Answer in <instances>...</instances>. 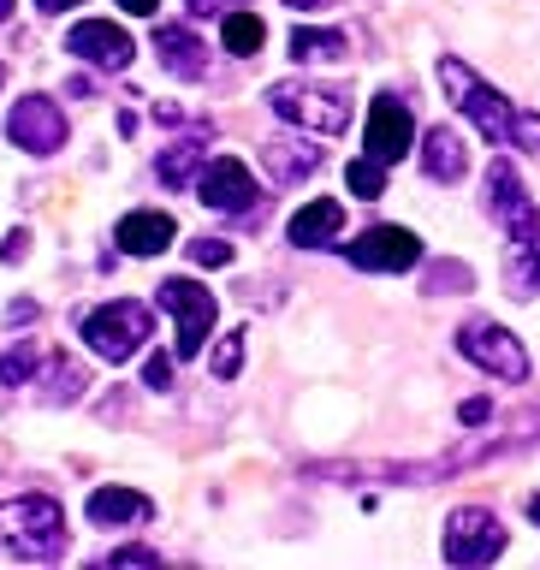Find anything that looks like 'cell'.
<instances>
[{
	"label": "cell",
	"instance_id": "1",
	"mask_svg": "<svg viewBox=\"0 0 540 570\" xmlns=\"http://www.w3.org/2000/svg\"><path fill=\"white\" fill-rule=\"evenodd\" d=\"M488 208H493V220L505 226V267H511V285L517 292H540V208L529 203V190H523V178H517L511 160H493V173H488Z\"/></svg>",
	"mask_w": 540,
	"mask_h": 570
},
{
	"label": "cell",
	"instance_id": "2",
	"mask_svg": "<svg viewBox=\"0 0 540 570\" xmlns=\"http://www.w3.org/2000/svg\"><path fill=\"white\" fill-rule=\"evenodd\" d=\"M0 552L12 559H30V564H48L66 552V511L42 493H24V499H7L0 505Z\"/></svg>",
	"mask_w": 540,
	"mask_h": 570
},
{
	"label": "cell",
	"instance_id": "3",
	"mask_svg": "<svg viewBox=\"0 0 540 570\" xmlns=\"http://www.w3.org/2000/svg\"><path fill=\"white\" fill-rule=\"evenodd\" d=\"M440 83H445V96H452L458 114H470V119H475V131H481V137H488V142H505V149H511L517 107L499 96L493 83H481L475 71L458 60V53H445V60H440Z\"/></svg>",
	"mask_w": 540,
	"mask_h": 570
},
{
	"label": "cell",
	"instance_id": "4",
	"mask_svg": "<svg viewBox=\"0 0 540 570\" xmlns=\"http://www.w3.org/2000/svg\"><path fill=\"white\" fill-rule=\"evenodd\" d=\"M149 338H155V309L149 303L119 297V303H101V309L84 315V345L96 351L101 363H125V356L149 351Z\"/></svg>",
	"mask_w": 540,
	"mask_h": 570
},
{
	"label": "cell",
	"instance_id": "5",
	"mask_svg": "<svg viewBox=\"0 0 540 570\" xmlns=\"http://www.w3.org/2000/svg\"><path fill=\"white\" fill-rule=\"evenodd\" d=\"M267 101H274V114L285 125H303L315 137H338L351 125V101L338 89H321V83H274Z\"/></svg>",
	"mask_w": 540,
	"mask_h": 570
},
{
	"label": "cell",
	"instance_id": "6",
	"mask_svg": "<svg viewBox=\"0 0 540 570\" xmlns=\"http://www.w3.org/2000/svg\"><path fill=\"white\" fill-rule=\"evenodd\" d=\"M160 309L178 321V356H196L214 333V292L196 285L190 274H173L160 279Z\"/></svg>",
	"mask_w": 540,
	"mask_h": 570
},
{
	"label": "cell",
	"instance_id": "7",
	"mask_svg": "<svg viewBox=\"0 0 540 570\" xmlns=\"http://www.w3.org/2000/svg\"><path fill=\"white\" fill-rule=\"evenodd\" d=\"M458 351L470 356L475 368L499 374V381H529V351H523V338L505 333L499 321H470V327L458 333Z\"/></svg>",
	"mask_w": 540,
	"mask_h": 570
},
{
	"label": "cell",
	"instance_id": "8",
	"mask_svg": "<svg viewBox=\"0 0 540 570\" xmlns=\"http://www.w3.org/2000/svg\"><path fill=\"white\" fill-rule=\"evenodd\" d=\"M499 552H505V523L493 511H481V505L452 511V523H445V559L452 564H493Z\"/></svg>",
	"mask_w": 540,
	"mask_h": 570
},
{
	"label": "cell",
	"instance_id": "9",
	"mask_svg": "<svg viewBox=\"0 0 540 570\" xmlns=\"http://www.w3.org/2000/svg\"><path fill=\"white\" fill-rule=\"evenodd\" d=\"M345 256L369 274H404V267L422 262V238L410 226H369L356 244H345Z\"/></svg>",
	"mask_w": 540,
	"mask_h": 570
},
{
	"label": "cell",
	"instance_id": "10",
	"mask_svg": "<svg viewBox=\"0 0 540 570\" xmlns=\"http://www.w3.org/2000/svg\"><path fill=\"white\" fill-rule=\"evenodd\" d=\"M7 137L24 155H53V149H66V114L48 96H24V101H12V114H7Z\"/></svg>",
	"mask_w": 540,
	"mask_h": 570
},
{
	"label": "cell",
	"instance_id": "11",
	"mask_svg": "<svg viewBox=\"0 0 540 570\" xmlns=\"http://www.w3.org/2000/svg\"><path fill=\"white\" fill-rule=\"evenodd\" d=\"M196 190H203V203H208L214 214H256V203H262L256 178H249V167H244L238 155L208 160L203 178H196Z\"/></svg>",
	"mask_w": 540,
	"mask_h": 570
},
{
	"label": "cell",
	"instance_id": "12",
	"mask_svg": "<svg viewBox=\"0 0 540 570\" xmlns=\"http://www.w3.org/2000/svg\"><path fill=\"white\" fill-rule=\"evenodd\" d=\"M66 48L78 53L84 66H96V71H125V66H131V53H137L131 36H125L119 24H107V18H84V24H71Z\"/></svg>",
	"mask_w": 540,
	"mask_h": 570
},
{
	"label": "cell",
	"instance_id": "13",
	"mask_svg": "<svg viewBox=\"0 0 540 570\" xmlns=\"http://www.w3.org/2000/svg\"><path fill=\"white\" fill-rule=\"evenodd\" d=\"M410 142H416V119H410V107L381 96V101L369 107V155L392 167V160L410 155Z\"/></svg>",
	"mask_w": 540,
	"mask_h": 570
},
{
	"label": "cell",
	"instance_id": "14",
	"mask_svg": "<svg viewBox=\"0 0 540 570\" xmlns=\"http://www.w3.org/2000/svg\"><path fill=\"white\" fill-rule=\"evenodd\" d=\"M114 238H119L125 256H160V249L178 238V226H173V214H160V208H137L119 220Z\"/></svg>",
	"mask_w": 540,
	"mask_h": 570
},
{
	"label": "cell",
	"instance_id": "15",
	"mask_svg": "<svg viewBox=\"0 0 540 570\" xmlns=\"http://www.w3.org/2000/svg\"><path fill=\"white\" fill-rule=\"evenodd\" d=\"M338 232H345V208H338L333 196H321V203H310V208H297V214H292L285 238H292L297 249H327Z\"/></svg>",
	"mask_w": 540,
	"mask_h": 570
},
{
	"label": "cell",
	"instance_id": "16",
	"mask_svg": "<svg viewBox=\"0 0 540 570\" xmlns=\"http://www.w3.org/2000/svg\"><path fill=\"white\" fill-rule=\"evenodd\" d=\"M422 167H428V178H440V185H458V178L470 173V149H463V137L452 125H434V131H428Z\"/></svg>",
	"mask_w": 540,
	"mask_h": 570
},
{
	"label": "cell",
	"instance_id": "17",
	"mask_svg": "<svg viewBox=\"0 0 540 570\" xmlns=\"http://www.w3.org/2000/svg\"><path fill=\"white\" fill-rule=\"evenodd\" d=\"M155 53H160V66L178 71V78H203L208 60H203V42L185 30V24H160L155 30Z\"/></svg>",
	"mask_w": 540,
	"mask_h": 570
},
{
	"label": "cell",
	"instance_id": "18",
	"mask_svg": "<svg viewBox=\"0 0 540 570\" xmlns=\"http://www.w3.org/2000/svg\"><path fill=\"white\" fill-rule=\"evenodd\" d=\"M262 160H267V173H274V185H297V178H310L321 167V149L303 137H279L262 149Z\"/></svg>",
	"mask_w": 540,
	"mask_h": 570
},
{
	"label": "cell",
	"instance_id": "19",
	"mask_svg": "<svg viewBox=\"0 0 540 570\" xmlns=\"http://www.w3.org/2000/svg\"><path fill=\"white\" fill-rule=\"evenodd\" d=\"M155 505L137 488H96L89 493V523H143Z\"/></svg>",
	"mask_w": 540,
	"mask_h": 570
},
{
	"label": "cell",
	"instance_id": "20",
	"mask_svg": "<svg viewBox=\"0 0 540 570\" xmlns=\"http://www.w3.org/2000/svg\"><path fill=\"white\" fill-rule=\"evenodd\" d=\"M203 149H208V131H196V137H178L173 149H160V160H155L160 185L185 190L190 178H196V167H203Z\"/></svg>",
	"mask_w": 540,
	"mask_h": 570
},
{
	"label": "cell",
	"instance_id": "21",
	"mask_svg": "<svg viewBox=\"0 0 540 570\" xmlns=\"http://www.w3.org/2000/svg\"><path fill=\"white\" fill-rule=\"evenodd\" d=\"M42 363H48V351L36 345V338H18V345H12L7 356H0V386H24Z\"/></svg>",
	"mask_w": 540,
	"mask_h": 570
},
{
	"label": "cell",
	"instance_id": "22",
	"mask_svg": "<svg viewBox=\"0 0 540 570\" xmlns=\"http://www.w3.org/2000/svg\"><path fill=\"white\" fill-rule=\"evenodd\" d=\"M345 36L338 30H292V60H338Z\"/></svg>",
	"mask_w": 540,
	"mask_h": 570
},
{
	"label": "cell",
	"instance_id": "23",
	"mask_svg": "<svg viewBox=\"0 0 540 570\" xmlns=\"http://www.w3.org/2000/svg\"><path fill=\"white\" fill-rule=\"evenodd\" d=\"M220 36H226V48H232V53H256V48L267 42V24H262L256 12H232L226 24H220Z\"/></svg>",
	"mask_w": 540,
	"mask_h": 570
},
{
	"label": "cell",
	"instance_id": "24",
	"mask_svg": "<svg viewBox=\"0 0 540 570\" xmlns=\"http://www.w3.org/2000/svg\"><path fill=\"white\" fill-rule=\"evenodd\" d=\"M345 185H351V196H386V160H351L345 167Z\"/></svg>",
	"mask_w": 540,
	"mask_h": 570
},
{
	"label": "cell",
	"instance_id": "25",
	"mask_svg": "<svg viewBox=\"0 0 540 570\" xmlns=\"http://www.w3.org/2000/svg\"><path fill=\"white\" fill-rule=\"evenodd\" d=\"M238 368H244V338H238V333H226L220 345H214V374H220V381H232Z\"/></svg>",
	"mask_w": 540,
	"mask_h": 570
},
{
	"label": "cell",
	"instance_id": "26",
	"mask_svg": "<svg viewBox=\"0 0 540 570\" xmlns=\"http://www.w3.org/2000/svg\"><path fill=\"white\" fill-rule=\"evenodd\" d=\"M190 262L196 267H226L232 262V244L226 238H190Z\"/></svg>",
	"mask_w": 540,
	"mask_h": 570
},
{
	"label": "cell",
	"instance_id": "27",
	"mask_svg": "<svg viewBox=\"0 0 540 570\" xmlns=\"http://www.w3.org/2000/svg\"><path fill=\"white\" fill-rule=\"evenodd\" d=\"M470 292V267H458V262H445V267H434V274H428V292Z\"/></svg>",
	"mask_w": 540,
	"mask_h": 570
},
{
	"label": "cell",
	"instance_id": "28",
	"mask_svg": "<svg viewBox=\"0 0 540 570\" xmlns=\"http://www.w3.org/2000/svg\"><path fill=\"white\" fill-rule=\"evenodd\" d=\"M143 381H149L155 392H167V386H173V356L149 351V356H143Z\"/></svg>",
	"mask_w": 540,
	"mask_h": 570
},
{
	"label": "cell",
	"instance_id": "29",
	"mask_svg": "<svg viewBox=\"0 0 540 570\" xmlns=\"http://www.w3.org/2000/svg\"><path fill=\"white\" fill-rule=\"evenodd\" d=\"M511 149H529L540 160V119L534 114H517V131H511Z\"/></svg>",
	"mask_w": 540,
	"mask_h": 570
},
{
	"label": "cell",
	"instance_id": "30",
	"mask_svg": "<svg viewBox=\"0 0 540 570\" xmlns=\"http://www.w3.org/2000/svg\"><path fill=\"white\" fill-rule=\"evenodd\" d=\"M30 256V232H7V244H0V262H24Z\"/></svg>",
	"mask_w": 540,
	"mask_h": 570
},
{
	"label": "cell",
	"instance_id": "31",
	"mask_svg": "<svg viewBox=\"0 0 540 570\" xmlns=\"http://www.w3.org/2000/svg\"><path fill=\"white\" fill-rule=\"evenodd\" d=\"M114 564H155V547H119Z\"/></svg>",
	"mask_w": 540,
	"mask_h": 570
},
{
	"label": "cell",
	"instance_id": "32",
	"mask_svg": "<svg viewBox=\"0 0 540 570\" xmlns=\"http://www.w3.org/2000/svg\"><path fill=\"white\" fill-rule=\"evenodd\" d=\"M458 416H463V422H470V428H475V422H488V416H493V404H488V399H470V404H463V410H458Z\"/></svg>",
	"mask_w": 540,
	"mask_h": 570
},
{
	"label": "cell",
	"instance_id": "33",
	"mask_svg": "<svg viewBox=\"0 0 540 570\" xmlns=\"http://www.w3.org/2000/svg\"><path fill=\"white\" fill-rule=\"evenodd\" d=\"M119 7H125V12H131V18H149V12L160 7V0H119Z\"/></svg>",
	"mask_w": 540,
	"mask_h": 570
},
{
	"label": "cell",
	"instance_id": "34",
	"mask_svg": "<svg viewBox=\"0 0 540 570\" xmlns=\"http://www.w3.org/2000/svg\"><path fill=\"white\" fill-rule=\"evenodd\" d=\"M185 7H190L196 18H214V12H220V7H226V0H185Z\"/></svg>",
	"mask_w": 540,
	"mask_h": 570
},
{
	"label": "cell",
	"instance_id": "35",
	"mask_svg": "<svg viewBox=\"0 0 540 570\" xmlns=\"http://www.w3.org/2000/svg\"><path fill=\"white\" fill-rule=\"evenodd\" d=\"M42 12H66V7H78V0H36Z\"/></svg>",
	"mask_w": 540,
	"mask_h": 570
},
{
	"label": "cell",
	"instance_id": "36",
	"mask_svg": "<svg viewBox=\"0 0 540 570\" xmlns=\"http://www.w3.org/2000/svg\"><path fill=\"white\" fill-rule=\"evenodd\" d=\"M285 7H303V12H315V7H327V0H285Z\"/></svg>",
	"mask_w": 540,
	"mask_h": 570
},
{
	"label": "cell",
	"instance_id": "37",
	"mask_svg": "<svg viewBox=\"0 0 540 570\" xmlns=\"http://www.w3.org/2000/svg\"><path fill=\"white\" fill-rule=\"evenodd\" d=\"M7 18H12V0H0V24H7Z\"/></svg>",
	"mask_w": 540,
	"mask_h": 570
},
{
	"label": "cell",
	"instance_id": "38",
	"mask_svg": "<svg viewBox=\"0 0 540 570\" xmlns=\"http://www.w3.org/2000/svg\"><path fill=\"white\" fill-rule=\"evenodd\" d=\"M529 517H534V523H540V499H529Z\"/></svg>",
	"mask_w": 540,
	"mask_h": 570
},
{
	"label": "cell",
	"instance_id": "39",
	"mask_svg": "<svg viewBox=\"0 0 540 570\" xmlns=\"http://www.w3.org/2000/svg\"><path fill=\"white\" fill-rule=\"evenodd\" d=\"M0 78H7V66H0Z\"/></svg>",
	"mask_w": 540,
	"mask_h": 570
}]
</instances>
